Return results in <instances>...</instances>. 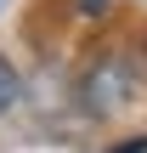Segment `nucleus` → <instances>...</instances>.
I'll return each instance as SVG.
<instances>
[{"label":"nucleus","instance_id":"obj_1","mask_svg":"<svg viewBox=\"0 0 147 153\" xmlns=\"http://www.w3.org/2000/svg\"><path fill=\"white\" fill-rule=\"evenodd\" d=\"M17 97H23V79H17V68L0 57V114H6V108H17Z\"/></svg>","mask_w":147,"mask_h":153}]
</instances>
